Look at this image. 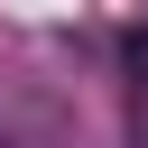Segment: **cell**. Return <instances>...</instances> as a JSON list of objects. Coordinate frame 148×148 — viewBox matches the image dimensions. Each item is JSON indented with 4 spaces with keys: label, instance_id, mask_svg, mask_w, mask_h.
Here are the masks:
<instances>
[{
    "label": "cell",
    "instance_id": "obj_1",
    "mask_svg": "<svg viewBox=\"0 0 148 148\" xmlns=\"http://www.w3.org/2000/svg\"><path fill=\"white\" fill-rule=\"evenodd\" d=\"M130 148H148V92L130 102Z\"/></svg>",
    "mask_w": 148,
    "mask_h": 148
},
{
    "label": "cell",
    "instance_id": "obj_2",
    "mask_svg": "<svg viewBox=\"0 0 148 148\" xmlns=\"http://www.w3.org/2000/svg\"><path fill=\"white\" fill-rule=\"evenodd\" d=\"M0 148H9V139H0Z\"/></svg>",
    "mask_w": 148,
    "mask_h": 148
}]
</instances>
